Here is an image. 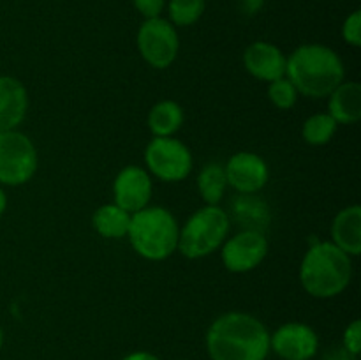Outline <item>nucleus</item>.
I'll list each match as a JSON object with an SVG mask.
<instances>
[{
  "instance_id": "obj_1",
  "label": "nucleus",
  "mask_w": 361,
  "mask_h": 360,
  "mask_svg": "<svg viewBox=\"0 0 361 360\" xmlns=\"http://www.w3.org/2000/svg\"><path fill=\"white\" fill-rule=\"evenodd\" d=\"M204 342L212 360H267L270 353L267 325L259 318L240 311L215 318Z\"/></svg>"
},
{
  "instance_id": "obj_2",
  "label": "nucleus",
  "mask_w": 361,
  "mask_h": 360,
  "mask_svg": "<svg viewBox=\"0 0 361 360\" xmlns=\"http://www.w3.org/2000/svg\"><path fill=\"white\" fill-rule=\"evenodd\" d=\"M286 78L298 94L310 99L328 97L344 81V62L335 49L324 44H302L288 56Z\"/></svg>"
},
{
  "instance_id": "obj_3",
  "label": "nucleus",
  "mask_w": 361,
  "mask_h": 360,
  "mask_svg": "<svg viewBox=\"0 0 361 360\" xmlns=\"http://www.w3.org/2000/svg\"><path fill=\"white\" fill-rule=\"evenodd\" d=\"M353 279L351 256L334 242H317L303 256L300 282L314 299H334L341 295Z\"/></svg>"
},
{
  "instance_id": "obj_4",
  "label": "nucleus",
  "mask_w": 361,
  "mask_h": 360,
  "mask_svg": "<svg viewBox=\"0 0 361 360\" xmlns=\"http://www.w3.org/2000/svg\"><path fill=\"white\" fill-rule=\"evenodd\" d=\"M180 228L175 215L164 207H145L130 215L127 239L141 258L162 261L178 251Z\"/></svg>"
},
{
  "instance_id": "obj_5",
  "label": "nucleus",
  "mask_w": 361,
  "mask_h": 360,
  "mask_svg": "<svg viewBox=\"0 0 361 360\" xmlns=\"http://www.w3.org/2000/svg\"><path fill=\"white\" fill-rule=\"evenodd\" d=\"M231 217L219 205H204L180 228L178 251L189 260L215 253L228 239Z\"/></svg>"
},
{
  "instance_id": "obj_6",
  "label": "nucleus",
  "mask_w": 361,
  "mask_h": 360,
  "mask_svg": "<svg viewBox=\"0 0 361 360\" xmlns=\"http://www.w3.org/2000/svg\"><path fill=\"white\" fill-rule=\"evenodd\" d=\"M37 148L18 129L0 133V184L16 187L27 184L37 172Z\"/></svg>"
},
{
  "instance_id": "obj_7",
  "label": "nucleus",
  "mask_w": 361,
  "mask_h": 360,
  "mask_svg": "<svg viewBox=\"0 0 361 360\" xmlns=\"http://www.w3.org/2000/svg\"><path fill=\"white\" fill-rule=\"evenodd\" d=\"M145 164L162 182H182L192 172V154L176 138H154L145 148Z\"/></svg>"
},
{
  "instance_id": "obj_8",
  "label": "nucleus",
  "mask_w": 361,
  "mask_h": 360,
  "mask_svg": "<svg viewBox=\"0 0 361 360\" xmlns=\"http://www.w3.org/2000/svg\"><path fill=\"white\" fill-rule=\"evenodd\" d=\"M136 42L145 62L154 69H166L178 56L180 39L176 27L161 16L143 21Z\"/></svg>"
},
{
  "instance_id": "obj_9",
  "label": "nucleus",
  "mask_w": 361,
  "mask_h": 360,
  "mask_svg": "<svg viewBox=\"0 0 361 360\" xmlns=\"http://www.w3.org/2000/svg\"><path fill=\"white\" fill-rule=\"evenodd\" d=\"M222 263L233 274H245L264 261L268 254V240L256 229H242L222 244Z\"/></svg>"
},
{
  "instance_id": "obj_10",
  "label": "nucleus",
  "mask_w": 361,
  "mask_h": 360,
  "mask_svg": "<svg viewBox=\"0 0 361 360\" xmlns=\"http://www.w3.org/2000/svg\"><path fill=\"white\" fill-rule=\"evenodd\" d=\"M319 349V337L312 327L300 321L281 325L270 334V352L282 360H312Z\"/></svg>"
},
{
  "instance_id": "obj_11",
  "label": "nucleus",
  "mask_w": 361,
  "mask_h": 360,
  "mask_svg": "<svg viewBox=\"0 0 361 360\" xmlns=\"http://www.w3.org/2000/svg\"><path fill=\"white\" fill-rule=\"evenodd\" d=\"M228 186L240 194H256L270 179L267 161L254 152H238L224 164Z\"/></svg>"
},
{
  "instance_id": "obj_12",
  "label": "nucleus",
  "mask_w": 361,
  "mask_h": 360,
  "mask_svg": "<svg viewBox=\"0 0 361 360\" xmlns=\"http://www.w3.org/2000/svg\"><path fill=\"white\" fill-rule=\"evenodd\" d=\"M152 191H154V184L147 169L134 164L126 166L113 182V196H115L113 203L129 214H136L141 208L148 207L152 200Z\"/></svg>"
},
{
  "instance_id": "obj_13",
  "label": "nucleus",
  "mask_w": 361,
  "mask_h": 360,
  "mask_svg": "<svg viewBox=\"0 0 361 360\" xmlns=\"http://www.w3.org/2000/svg\"><path fill=\"white\" fill-rule=\"evenodd\" d=\"M286 62L288 56L282 49L268 41L252 42L243 52V67L247 73L267 83L286 76Z\"/></svg>"
},
{
  "instance_id": "obj_14",
  "label": "nucleus",
  "mask_w": 361,
  "mask_h": 360,
  "mask_svg": "<svg viewBox=\"0 0 361 360\" xmlns=\"http://www.w3.org/2000/svg\"><path fill=\"white\" fill-rule=\"evenodd\" d=\"M28 92L18 78L0 74V133L18 129L27 116Z\"/></svg>"
},
{
  "instance_id": "obj_15",
  "label": "nucleus",
  "mask_w": 361,
  "mask_h": 360,
  "mask_svg": "<svg viewBox=\"0 0 361 360\" xmlns=\"http://www.w3.org/2000/svg\"><path fill=\"white\" fill-rule=\"evenodd\" d=\"M331 242L348 256L361 253V207L349 205L335 215L331 222Z\"/></svg>"
},
{
  "instance_id": "obj_16",
  "label": "nucleus",
  "mask_w": 361,
  "mask_h": 360,
  "mask_svg": "<svg viewBox=\"0 0 361 360\" xmlns=\"http://www.w3.org/2000/svg\"><path fill=\"white\" fill-rule=\"evenodd\" d=\"M328 113L337 124L353 126L361 119V85L358 81H342L328 95Z\"/></svg>"
},
{
  "instance_id": "obj_17",
  "label": "nucleus",
  "mask_w": 361,
  "mask_h": 360,
  "mask_svg": "<svg viewBox=\"0 0 361 360\" xmlns=\"http://www.w3.org/2000/svg\"><path fill=\"white\" fill-rule=\"evenodd\" d=\"M233 219L243 226V229H256V232L264 233L270 222V208L261 198L256 194H240L233 201Z\"/></svg>"
},
{
  "instance_id": "obj_18",
  "label": "nucleus",
  "mask_w": 361,
  "mask_h": 360,
  "mask_svg": "<svg viewBox=\"0 0 361 360\" xmlns=\"http://www.w3.org/2000/svg\"><path fill=\"white\" fill-rule=\"evenodd\" d=\"M183 108L176 101L164 99L152 106L148 113V129L155 138L173 136L183 126Z\"/></svg>"
},
{
  "instance_id": "obj_19",
  "label": "nucleus",
  "mask_w": 361,
  "mask_h": 360,
  "mask_svg": "<svg viewBox=\"0 0 361 360\" xmlns=\"http://www.w3.org/2000/svg\"><path fill=\"white\" fill-rule=\"evenodd\" d=\"M130 215L123 208H120L115 203H104L94 212L92 224L95 232L104 239L118 240L122 236H127L130 226Z\"/></svg>"
},
{
  "instance_id": "obj_20",
  "label": "nucleus",
  "mask_w": 361,
  "mask_h": 360,
  "mask_svg": "<svg viewBox=\"0 0 361 360\" xmlns=\"http://www.w3.org/2000/svg\"><path fill=\"white\" fill-rule=\"evenodd\" d=\"M228 189L224 166L219 162H210L197 175V191L204 205H219Z\"/></svg>"
},
{
  "instance_id": "obj_21",
  "label": "nucleus",
  "mask_w": 361,
  "mask_h": 360,
  "mask_svg": "<svg viewBox=\"0 0 361 360\" xmlns=\"http://www.w3.org/2000/svg\"><path fill=\"white\" fill-rule=\"evenodd\" d=\"M338 124L335 122L330 113H314L303 122L302 136L303 140L314 147L330 143L331 138L337 133Z\"/></svg>"
},
{
  "instance_id": "obj_22",
  "label": "nucleus",
  "mask_w": 361,
  "mask_h": 360,
  "mask_svg": "<svg viewBox=\"0 0 361 360\" xmlns=\"http://www.w3.org/2000/svg\"><path fill=\"white\" fill-rule=\"evenodd\" d=\"M204 7V0H171L168 6L169 20L175 27H189L203 16Z\"/></svg>"
},
{
  "instance_id": "obj_23",
  "label": "nucleus",
  "mask_w": 361,
  "mask_h": 360,
  "mask_svg": "<svg viewBox=\"0 0 361 360\" xmlns=\"http://www.w3.org/2000/svg\"><path fill=\"white\" fill-rule=\"evenodd\" d=\"M298 95L296 87L286 76L268 83V99L279 109H291L298 101Z\"/></svg>"
},
{
  "instance_id": "obj_24",
  "label": "nucleus",
  "mask_w": 361,
  "mask_h": 360,
  "mask_svg": "<svg viewBox=\"0 0 361 360\" xmlns=\"http://www.w3.org/2000/svg\"><path fill=\"white\" fill-rule=\"evenodd\" d=\"M342 39L348 42L349 46L360 48L361 46V11H355L345 18L344 25H342Z\"/></svg>"
},
{
  "instance_id": "obj_25",
  "label": "nucleus",
  "mask_w": 361,
  "mask_h": 360,
  "mask_svg": "<svg viewBox=\"0 0 361 360\" xmlns=\"http://www.w3.org/2000/svg\"><path fill=\"white\" fill-rule=\"evenodd\" d=\"M342 346L353 353L355 356L360 355L361 352V321L353 320L351 323L345 327L344 335H342Z\"/></svg>"
},
{
  "instance_id": "obj_26",
  "label": "nucleus",
  "mask_w": 361,
  "mask_h": 360,
  "mask_svg": "<svg viewBox=\"0 0 361 360\" xmlns=\"http://www.w3.org/2000/svg\"><path fill=\"white\" fill-rule=\"evenodd\" d=\"M134 6L147 20H150V18L161 16V13L164 11L166 0H134Z\"/></svg>"
},
{
  "instance_id": "obj_27",
  "label": "nucleus",
  "mask_w": 361,
  "mask_h": 360,
  "mask_svg": "<svg viewBox=\"0 0 361 360\" xmlns=\"http://www.w3.org/2000/svg\"><path fill=\"white\" fill-rule=\"evenodd\" d=\"M358 356H355L353 353H349L344 346H331L326 349V353L323 355V360H356Z\"/></svg>"
},
{
  "instance_id": "obj_28",
  "label": "nucleus",
  "mask_w": 361,
  "mask_h": 360,
  "mask_svg": "<svg viewBox=\"0 0 361 360\" xmlns=\"http://www.w3.org/2000/svg\"><path fill=\"white\" fill-rule=\"evenodd\" d=\"M122 360H161V359L150 352H133L129 353V355L123 356Z\"/></svg>"
},
{
  "instance_id": "obj_29",
  "label": "nucleus",
  "mask_w": 361,
  "mask_h": 360,
  "mask_svg": "<svg viewBox=\"0 0 361 360\" xmlns=\"http://www.w3.org/2000/svg\"><path fill=\"white\" fill-rule=\"evenodd\" d=\"M6 208H7V194H6V191L0 187V217L4 215Z\"/></svg>"
},
{
  "instance_id": "obj_30",
  "label": "nucleus",
  "mask_w": 361,
  "mask_h": 360,
  "mask_svg": "<svg viewBox=\"0 0 361 360\" xmlns=\"http://www.w3.org/2000/svg\"><path fill=\"white\" fill-rule=\"evenodd\" d=\"M2 344H4V330L2 327H0V348H2Z\"/></svg>"
},
{
  "instance_id": "obj_31",
  "label": "nucleus",
  "mask_w": 361,
  "mask_h": 360,
  "mask_svg": "<svg viewBox=\"0 0 361 360\" xmlns=\"http://www.w3.org/2000/svg\"><path fill=\"white\" fill-rule=\"evenodd\" d=\"M180 360H189V359H180Z\"/></svg>"
}]
</instances>
